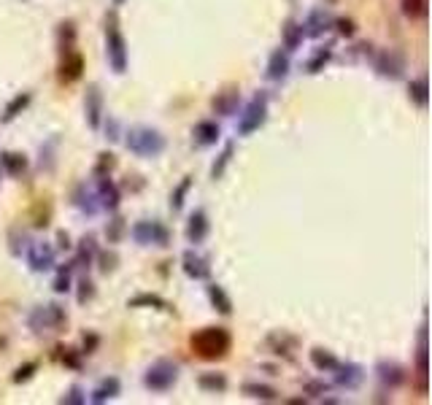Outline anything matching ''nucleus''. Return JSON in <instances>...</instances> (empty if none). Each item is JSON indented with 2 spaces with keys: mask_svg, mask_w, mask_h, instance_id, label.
<instances>
[{
  "mask_svg": "<svg viewBox=\"0 0 432 405\" xmlns=\"http://www.w3.org/2000/svg\"><path fill=\"white\" fill-rule=\"evenodd\" d=\"M124 146L130 154L135 157H141V160H151V157H160L165 146H168V141H165V135L160 130H154V127H148V124H135L130 127L127 133H124Z\"/></svg>",
  "mask_w": 432,
  "mask_h": 405,
  "instance_id": "1",
  "label": "nucleus"
},
{
  "mask_svg": "<svg viewBox=\"0 0 432 405\" xmlns=\"http://www.w3.org/2000/svg\"><path fill=\"white\" fill-rule=\"evenodd\" d=\"M230 346H232V338L225 327H202L200 333L192 335V349L202 360H219L227 354Z\"/></svg>",
  "mask_w": 432,
  "mask_h": 405,
  "instance_id": "2",
  "label": "nucleus"
},
{
  "mask_svg": "<svg viewBox=\"0 0 432 405\" xmlns=\"http://www.w3.org/2000/svg\"><path fill=\"white\" fill-rule=\"evenodd\" d=\"M106 57L108 65L114 73H124L127 70V40L122 36L119 22H117V14L106 16Z\"/></svg>",
  "mask_w": 432,
  "mask_h": 405,
  "instance_id": "3",
  "label": "nucleus"
},
{
  "mask_svg": "<svg viewBox=\"0 0 432 405\" xmlns=\"http://www.w3.org/2000/svg\"><path fill=\"white\" fill-rule=\"evenodd\" d=\"M178 376H181V367L173 360H157L146 367L144 373V387L148 392H168L178 384Z\"/></svg>",
  "mask_w": 432,
  "mask_h": 405,
  "instance_id": "4",
  "label": "nucleus"
},
{
  "mask_svg": "<svg viewBox=\"0 0 432 405\" xmlns=\"http://www.w3.org/2000/svg\"><path fill=\"white\" fill-rule=\"evenodd\" d=\"M268 103H270L268 92H256L254 97L243 106V111L238 114V135L256 133V130L268 122Z\"/></svg>",
  "mask_w": 432,
  "mask_h": 405,
  "instance_id": "5",
  "label": "nucleus"
},
{
  "mask_svg": "<svg viewBox=\"0 0 432 405\" xmlns=\"http://www.w3.org/2000/svg\"><path fill=\"white\" fill-rule=\"evenodd\" d=\"M130 238L138 246H168L171 243V230L157 219H141L130 227Z\"/></svg>",
  "mask_w": 432,
  "mask_h": 405,
  "instance_id": "6",
  "label": "nucleus"
},
{
  "mask_svg": "<svg viewBox=\"0 0 432 405\" xmlns=\"http://www.w3.org/2000/svg\"><path fill=\"white\" fill-rule=\"evenodd\" d=\"M65 308L57 306V303H46V306H38L33 308V313L27 316V327L33 333H46V330H57L65 324Z\"/></svg>",
  "mask_w": 432,
  "mask_h": 405,
  "instance_id": "7",
  "label": "nucleus"
},
{
  "mask_svg": "<svg viewBox=\"0 0 432 405\" xmlns=\"http://www.w3.org/2000/svg\"><path fill=\"white\" fill-rule=\"evenodd\" d=\"M57 262V249L49 241H33L27 246V265L36 273H46Z\"/></svg>",
  "mask_w": 432,
  "mask_h": 405,
  "instance_id": "8",
  "label": "nucleus"
},
{
  "mask_svg": "<svg viewBox=\"0 0 432 405\" xmlns=\"http://www.w3.org/2000/svg\"><path fill=\"white\" fill-rule=\"evenodd\" d=\"M373 68H376L378 76H384V79L389 81H397L405 76V60L400 52H394V49H384V52L376 54V60H373Z\"/></svg>",
  "mask_w": 432,
  "mask_h": 405,
  "instance_id": "9",
  "label": "nucleus"
},
{
  "mask_svg": "<svg viewBox=\"0 0 432 405\" xmlns=\"http://www.w3.org/2000/svg\"><path fill=\"white\" fill-rule=\"evenodd\" d=\"M333 27H335V16H333L330 9H313L306 16V22H303L306 38H322L324 33H330Z\"/></svg>",
  "mask_w": 432,
  "mask_h": 405,
  "instance_id": "10",
  "label": "nucleus"
},
{
  "mask_svg": "<svg viewBox=\"0 0 432 405\" xmlns=\"http://www.w3.org/2000/svg\"><path fill=\"white\" fill-rule=\"evenodd\" d=\"M84 111H87V124H90L92 130H100L106 111H103V94L97 90V84H90V87H87V94H84Z\"/></svg>",
  "mask_w": 432,
  "mask_h": 405,
  "instance_id": "11",
  "label": "nucleus"
},
{
  "mask_svg": "<svg viewBox=\"0 0 432 405\" xmlns=\"http://www.w3.org/2000/svg\"><path fill=\"white\" fill-rule=\"evenodd\" d=\"M333 376H335V384L340 389H357L360 384L364 381V367L357 362H340L333 370Z\"/></svg>",
  "mask_w": 432,
  "mask_h": 405,
  "instance_id": "12",
  "label": "nucleus"
},
{
  "mask_svg": "<svg viewBox=\"0 0 432 405\" xmlns=\"http://www.w3.org/2000/svg\"><path fill=\"white\" fill-rule=\"evenodd\" d=\"M181 268H184V273H187L189 279H195V281H205V279L211 276L208 259L202 254H198L195 249H187V252L181 254Z\"/></svg>",
  "mask_w": 432,
  "mask_h": 405,
  "instance_id": "13",
  "label": "nucleus"
},
{
  "mask_svg": "<svg viewBox=\"0 0 432 405\" xmlns=\"http://www.w3.org/2000/svg\"><path fill=\"white\" fill-rule=\"evenodd\" d=\"M376 376H378V381H381L384 387L397 389L400 384H405L408 373H405V367L400 362H394V360H381V362L376 364Z\"/></svg>",
  "mask_w": 432,
  "mask_h": 405,
  "instance_id": "14",
  "label": "nucleus"
},
{
  "mask_svg": "<svg viewBox=\"0 0 432 405\" xmlns=\"http://www.w3.org/2000/svg\"><path fill=\"white\" fill-rule=\"evenodd\" d=\"M208 232H211V222H208L205 208H195V211L189 214V222H187V241L198 246V243H202L208 238Z\"/></svg>",
  "mask_w": 432,
  "mask_h": 405,
  "instance_id": "15",
  "label": "nucleus"
},
{
  "mask_svg": "<svg viewBox=\"0 0 432 405\" xmlns=\"http://www.w3.org/2000/svg\"><path fill=\"white\" fill-rule=\"evenodd\" d=\"M289 68H292V63H289V52H286V49H276V52L268 57L265 79L279 84V81H284L286 76H289Z\"/></svg>",
  "mask_w": 432,
  "mask_h": 405,
  "instance_id": "16",
  "label": "nucleus"
},
{
  "mask_svg": "<svg viewBox=\"0 0 432 405\" xmlns=\"http://www.w3.org/2000/svg\"><path fill=\"white\" fill-rule=\"evenodd\" d=\"M219 135H222V127H219L214 119H202L198 122L195 130H192V144L198 148H208L219 141Z\"/></svg>",
  "mask_w": 432,
  "mask_h": 405,
  "instance_id": "17",
  "label": "nucleus"
},
{
  "mask_svg": "<svg viewBox=\"0 0 432 405\" xmlns=\"http://www.w3.org/2000/svg\"><path fill=\"white\" fill-rule=\"evenodd\" d=\"M97 200H100V208H106V211H117L119 208V200H122V192L119 187L108 178V176H100V181H97Z\"/></svg>",
  "mask_w": 432,
  "mask_h": 405,
  "instance_id": "18",
  "label": "nucleus"
},
{
  "mask_svg": "<svg viewBox=\"0 0 432 405\" xmlns=\"http://www.w3.org/2000/svg\"><path fill=\"white\" fill-rule=\"evenodd\" d=\"M122 392V381L117 376H106L92 392H90V403L100 405V403H108V400H114V397H119Z\"/></svg>",
  "mask_w": 432,
  "mask_h": 405,
  "instance_id": "19",
  "label": "nucleus"
},
{
  "mask_svg": "<svg viewBox=\"0 0 432 405\" xmlns=\"http://www.w3.org/2000/svg\"><path fill=\"white\" fill-rule=\"evenodd\" d=\"M73 205L79 208L81 214L87 216H94L100 211V200H97V192L92 187H87V184H79V189L73 192Z\"/></svg>",
  "mask_w": 432,
  "mask_h": 405,
  "instance_id": "20",
  "label": "nucleus"
},
{
  "mask_svg": "<svg viewBox=\"0 0 432 405\" xmlns=\"http://www.w3.org/2000/svg\"><path fill=\"white\" fill-rule=\"evenodd\" d=\"M265 343L273 349V354H279L284 360H292V357H295L292 351H295L297 346V338L286 335V333H270V335L265 338Z\"/></svg>",
  "mask_w": 432,
  "mask_h": 405,
  "instance_id": "21",
  "label": "nucleus"
},
{
  "mask_svg": "<svg viewBox=\"0 0 432 405\" xmlns=\"http://www.w3.org/2000/svg\"><path fill=\"white\" fill-rule=\"evenodd\" d=\"M281 40H284V49L286 52H297L300 46H303V40H306V30H303V22H295V19H289L281 30Z\"/></svg>",
  "mask_w": 432,
  "mask_h": 405,
  "instance_id": "22",
  "label": "nucleus"
},
{
  "mask_svg": "<svg viewBox=\"0 0 432 405\" xmlns=\"http://www.w3.org/2000/svg\"><path fill=\"white\" fill-rule=\"evenodd\" d=\"M241 106V92L238 90H227V92H219L214 97V111L222 117H235Z\"/></svg>",
  "mask_w": 432,
  "mask_h": 405,
  "instance_id": "23",
  "label": "nucleus"
},
{
  "mask_svg": "<svg viewBox=\"0 0 432 405\" xmlns=\"http://www.w3.org/2000/svg\"><path fill=\"white\" fill-rule=\"evenodd\" d=\"M198 387H200L202 392H208V394H222V392H227L230 381L225 373L208 370V373H200V376H198Z\"/></svg>",
  "mask_w": 432,
  "mask_h": 405,
  "instance_id": "24",
  "label": "nucleus"
},
{
  "mask_svg": "<svg viewBox=\"0 0 432 405\" xmlns=\"http://www.w3.org/2000/svg\"><path fill=\"white\" fill-rule=\"evenodd\" d=\"M205 292H208V300H211L214 310H219L222 316H230V313H232V300H230V295L225 292L222 284H208Z\"/></svg>",
  "mask_w": 432,
  "mask_h": 405,
  "instance_id": "25",
  "label": "nucleus"
},
{
  "mask_svg": "<svg viewBox=\"0 0 432 405\" xmlns=\"http://www.w3.org/2000/svg\"><path fill=\"white\" fill-rule=\"evenodd\" d=\"M243 394L246 397H252V400H262V403H276L279 400V392L268 387V384H259V381H246L241 387Z\"/></svg>",
  "mask_w": 432,
  "mask_h": 405,
  "instance_id": "26",
  "label": "nucleus"
},
{
  "mask_svg": "<svg viewBox=\"0 0 432 405\" xmlns=\"http://www.w3.org/2000/svg\"><path fill=\"white\" fill-rule=\"evenodd\" d=\"M416 373H418V389L427 392V330H418V349H416Z\"/></svg>",
  "mask_w": 432,
  "mask_h": 405,
  "instance_id": "27",
  "label": "nucleus"
},
{
  "mask_svg": "<svg viewBox=\"0 0 432 405\" xmlns=\"http://www.w3.org/2000/svg\"><path fill=\"white\" fill-rule=\"evenodd\" d=\"M0 168L9 176H22L27 171V157L22 151H3L0 154Z\"/></svg>",
  "mask_w": 432,
  "mask_h": 405,
  "instance_id": "28",
  "label": "nucleus"
},
{
  "mask_svg": "<svg viewBox=\"0 0 432 405\" xmlns=\"http://www.w3.org/2000/svg\"><path fill=\"white\" fill-rule=\"evenodd\" d=\"M310 364H313L319 373H333L338 364H340V360L327 349H310Z\"/></svg>",
  "mask_w": 432,
  "mask_h": 405,
  "instance_id": "29",
  "label": "nucleus"
},
{
  "mask_svg": "<svg viewBox=\"0 0 432 405\" xmlns=\"http://www.w3.org/2000/svg\"><path fill=\"white\" fill-rule=\"evenodd\" d=\"M127 308H154V310H171L168 300H162L160 295H148V292H141L127 300Z\"/></svg>",
  "mask_w": 432,
  "mask_h": 405,
  "instance_id": "30",
  "label": "nucleus"
},
{
  "mask_svg": "<svg viewBox=\"0 0 432 405\" xmlns=\"http://www.w3.org/2000/svg\"><path fill=\"white\" fill-rule=\"evenodd\" d=\"M94 256H97V241H94V235H84L79 241V252H76V265L90 268L94 262Z\"/></svg>",
  "mask_w": 432,
  "mask_h": 405,
  "instance_id": "31",
  "label": "nucleus"
},
{
  "mask_svg": "<svg viewBox=\"0 0 432 405\" xmlns=\"http://www.w3.org/2000/svg\"><path fill=\"white\" fill-rule=\"evenodd\" d=\"M333 60V46L327 43V46H319L316 52L310 54V60L306 63V73H310V76H316V73H322L324 65Z\"/></svg>",
  "mask_w": 432,
  "mask_h": 405,
  "instance_id": "32",
  "label": "nucleus"
},
{
  "mask_svg": "<svg viewBox=\"0 0 432 405\" xmlns=\"http://www.w3.org/2000/svg\"><path fill=\"white\" fill-rule=\"evenodd\" d=\"M408 97H411L418 108H427V100H430V87H427V79H424V76L411 79V84H408Z\"/></svg>",
  "mask_w": 432,
  "mask_h": 405,
  "instance_id": "33",
  "label": "nucleus"
},
{
  "mask_svg": "<svg viewBox=\"0 0 432 405\" xmlns=\"http://www.w3.org/2000/svg\"><path fill=\"white\" fill-rule=\"evenodd\" d=\"M30 100H33V94H30V92H19L16 97H11V100H9V106L3 108V122L16 119V117H19V114L30 106Z\"/></svg>",
  "mask_w": 432,
  "mask_h": 405,
  "instance_id": "34",
  "label": "nucleus"
},
{
  "mask_svg": "<svg viewBox=\"0 0 432 405\" xmlns=\"http://www.w3.org/2000/svg\"><path fill=\"white\" fill-rule=\"evenodd\" d=\"M232 151H235V144L232 141H227L225 144V151L219 154V160L214 162V168H211V178H222L225 176V171H227V165H230V160H232Z\"/></svg>",
  "mask_w": 432,
  "mask_h": 405,
  "instance_id": "35",
  "label": "nucleus"
},
{
  "mask_svg": "<svg viewBox=\"0 0 432 405\" xmlns=\"http://www.w3.org/2000/svg\"><path fill=\"white\" fill-rule=\"evenodd\" d=\"M70 276H73V265H65V268L57 270V279H54V284H52L57 295H65V292H70V289H73V286H70V284H73V279H70Z\"/></svg>",
  "mask_w": 432,
  "mask_h": 405,
  "instance_id": "36",
  "label": "nucleus"
},
{
  "mask_svg": "<svg viewBox=\"0 0 432 405\" xmlns=\"http://www.w3.org/2000/svg\"><path fill=\"white\" fill-rule=\"evenodd\" d=\"M189 189H192V178H184V181L171 192V208H173V211H181V208H184V200H187Z\"/></svg>",
  "mask_w": 432,
  "mask_h": 405,
  "instance_id": "37",
  "label": "nucleus"
},
{
  "mask_svg": "<svg viewBox=\"0 0 432 405\" xmlns=\"http://www.w3.org/2000/svg\"><path fill=\"white\" fill-rule=\"evenodd\" d=\"M403 14L408 19H424L427 16V0H403Z\"/></svg>",
  "mask_w": 432,
  "mask_h": 405,
  "instance_id": "38",
  "label": "nucleus"
},
{
  "mask_svg": "<svg viewBox=\"0 0 432 405\" xmlns=\"http://www.w3.org/2000/svg\"><path fill=\"white\" fill-rule=\"evenodd\" d=\"M54 148H57V138H49L40 146V171H52L54 168Z\"/></svg>",
  "mask_w": 432,
  "mask_h": 405,
  "instance_id": "39",
  "label": "nucleus"
},
{
  "mask_svg": "<svg viewBox=\"0 0 432 405\" xmlns=\"http://www.w3.org/2000/svg\"><path fill=\"white\" fill-rule=\"evenodd\" d=\"M60 403H63V405H84V403H87V392L81 389L79 384H73V387L68 389V394H63V397H60Z\"/></svg>",
  "mask_w": 432,
  "mask_h": 405,
  "instance_id": "40",
  "label": "nucleus"
},
{
  "mask_svg": "<svg viewBox=\"0 0 432 405\" xmlns=\"http://www.w3.org/2000/svg\"><path fill=\"white\" fill-rule=\"evenodd\" d=\"M36 370H38V362L19 364L16 373H14V384H25V381H30V378L36 376Z\"/></svg>",
  "mask_w": 432,
  "mask_h": 405,
  "instance_id": "41",
  "label": "nucleus"
},
{
  "mask_svg": "<svg viewBox=\"0 0 432 405\" xmlns=\"http://www.w3.org/2000/svg\"><path fill=\"white\" fill-rule=\"evenodd\" d=\"M122 232H124V219L122 216H117L111 225L106 227V235H108V243H117L122 238Z\"/></svg>",
  "mask_w": 432,
  "mask_h": 405,
  "instance_id": "42",
  "label": "nucleus"
},
{
  "mask_svg": "<svg viewBox=\"0 0 432 405\" xmlns=\"http://www.w3.org/2000/svg\"><path fill=\"white\" fill-rule=\"evenodd\" d=\"M306 392H308L310 397H322V394H327L330 392V384L327 381H306Z\"/></svg>",
  "mask_w": 432,
  "mask_h": 405,
  "instance_id": "43",
  "label": "nucleus"
},
{
  "mask_svg": "<svg viewBox=\"0 0 432 405\" xmlns=\"http://www.w3.org/2000/svg\"><path fill=\"white\" fill-rule=\"evenodd\" d=\"M79 286H81V289H79V303L84 306L87 300H92V297H94V284L90 281V279H81Z\"/></svg>",
  "mask_w": 432,
  "mask_h": 405,
  "instance_id": "44",
  "label": "nucleus"
},
{
  "mask_svg": "<svg viewBox=\"0 0 432 405\" xmlns=\"http://www.w3.org/2000/svg\"><path fill=\"white\" fill-rule=\"evenodd\" d=\"M103 122H106V138L108 141H119V122L114 119V117H103Z\"/></svg>",
  "mask_w": 432,
  "mask_h": 405,
  "instance_id": "45",
  "label": "nucleus"
},
{
  "mask_svg": "<svg viewBox=\"0 0 432 405\" xmlns=\"http://www.w3.org/2000/svg\"><path fill=\"white\" fill-rule=\"evenodd\" d=\"M97 343H100V338L97 335H92V333L84 335V351H81V354H92V351L97 349Z\"/></svg>",
  "mask_w": 432,
  "mask_h": 405,
  "instance_id": "46",
  "label": "nucleus"
},
{
  "mask_svg": "<svg viewBox=\"0 0 432 405\" xmlns=\"http://www.w3.org/2000/svg\"><path fill=\"white\" fill-rule=\"evenodd\" d=\"M335 27L340 36H354V25H351L349 19H335Z\"/></svg>",
  "mask_w": 432,
  "mask_h": 405,
  "instance_id": "47",
  "label": "nucleus"
},
{
  "mask_svg": "<svg viewBox=\"0 0 432 405\" xmlns=\"http://www.w3.org/2000/svg\"><path fill=\"white\" fill-rule=\"evenodd\" d=\"M100 262H103V265H100V270H103V273H108V270H114V262H117V256H114V254H111V256L103 254V256H100Z\"/></svg>",
  "mask_w": 432,
  "mask_h": 405,
  "instance_id": "48",
  "label": "nucleus"
},
{
  "mask_svg": "<svg viewBox=\"0 0 432 405\" xmlns=\"http://www.w3.org/2000/svg\"><path fill=\"white\" fill-rule=\"evenodd\" d=\"M68 354H63V360H65V364H70V367H79V360H76V354H73V349H65Z\"/></svg>",
  "mask_w": 432,
  "mask_h": 405,
  "instance_id": "49",
  "label": "nucleus"
},
{
  "mask_svg": "<svg viewBox=\"0 0 432 405\" xmlns=\"http://www.w3.org/2000/svg\"><path fill=\"white\" fill-rule=\"evenodd\" d=\"M122 3H124V0H114V6H122Z\"/></svg>",
  "mask_w": 432,
  "mask_h": 405,
  "instance_id": "50",
  "label": "nucleus"
},
{
  "mask_svg": "<svg viewBox=\"0 0 432 405\" xmlns=\"http://www.w3.org/2000/svg\"><path fill=\"white\" fill-rule=\"evenodd\" d=\"M0 176H3V171H0Z\"/></svg>",
  "mask_w": 432,
  "mask_h": 405,
  "instance_id": "51",
  "label": "nucleus"
}]
</instances>
